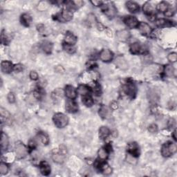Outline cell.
<instances>
[{"instance_id": "f6af8a7d", "label": "cell", "mask_w": 177, "mask_h": 177, "mask_svg": "<svg viewBox=\"0 0 177 177\" xmlns=\"http://www.w3.org/2000/svg\"><path fill=\"white\" fill-rule=\"evenodd\" d=\"M174 10H172V9H168V11L165 12V16L166 17H172L174 16Z\"/></svg>"}, {"instance_id": "816d5d0a", "label": "cell", "mask_w": 177, "mask_h": 177, "mask_svg": "<svg viewBox=\"0 0 177 177\" xmlns=\"http://www.w3.org/2000/svg\"><path fill=\"white\" fill-rule=\"evenodd\" d=\"M176 130L174 131V132H173V135H172V136H173V138H174V140H176Z\"/></svg>"}, {"instance_id": "d6986e66", "label": "cell", "mask_w": 177, "mask_h": 177, "mask_svg": "<svg viewBox=\"0 0 177 177\" xmlns=\"http://www.w3.org/2000/svg\"><path fill=\"white\" fill-rule=\"evenodd\" d=\"M9 145V139L6 134L2 132L1 136V148L2 151L6 150Z\"/></svg>"}, {"instance_id": "5bb4252c", "label": "cell", "mask_w": 177, "mask_h": 177, "mask_svg": "<svg viewBox=\"0 0 177 177\" xmlns=\"http://www.w3.org/2000/svg\"><path fill=\"white\" fill-rule=\"evenodd\" d=\"M1 70L4 73H10L12 70H13L12 63L7 60L2 61L1 63Z\"/></svg>"}, {"instance_id": "5b68a950", "label": "cell", "mask_w": 177, "mask_h": 177, "mask_svg": "<svg viewBox=\"0 0 177 177\" xmlns=\"http://www.w3.org/2000/svg\"><path fill=\"white\" fill-rule=\"evenodd\" d=\"M100 59L102 60V62H109L111 60H112L113 55L112 52L109 49H102L100 53Z\"/></svg>"}, {"instance_id": "681fc988", "label": "cell", "mask_w": 177, "mask_h": 177, "mask_svg": "<svg viewBox=\"0 0 177 177\" xmlns=\"http://www.w3.org/2000/svg\"><path fill=\"white\" fill-rule=\"evenodd\" d=\"M111 107H112V108L113 109H116L118 107V104L116 102H112V105H111Z\"/></svg>"}, {"instance_id": "ac0fdd59", "label": "cell", "mask_w": 177, "mask_h": 177, "mask_svg": "<svg viewBox=\"0 0 177 177\" xmlns=\"http://www.w3.org/2000/svg\"><path fill=\"white\" fill-rule=\"evenodd\" d=\"M156 24L159 28H165L172 26V22L165 19H158L156 21Z\"/></svg>"}, {"instance_id": "30bf717a", "label": "cell", "mask_w": 177, "mask_h": 177, "mask_svg": "<svg viewBox=\"0 0 177 177\" xmlns=\"http://www.w3.org/2000/svg\"><path fill=\"white\" fill-rule=\"evenodd\" d=\"M126 94L131 98H134L136 93V87L133 83H127L124 87Z\"/></svg>"}, {"instance_id": "f35d334b", "label": "cell", "mask_w": 177, "mask_h": 177, "mask_svg": "<svg viewBox=\"0 0 177 177\" xmlns=\"http://www.w3.org/2000/svg\"><path fill=\"white\" fill-rule=\"evenodd\" d=\"M148 130L150 132L154 134L156 133L158 131V126L155 125V124H151L148 127Z\"/></svg>"}, {"instance_id": "9a60e30c", "label": "cell", "mask_w": 177, "mask_h": 177, "mask_svg": "<svg viewBox=\"0 0 177 177\" xmlns=\"http://www.w3.org/2000/svg\"><path fill=\"white\" fill-rule=\"evenodd\" d=\"M40 169L41 173L44 176H49L50 174V171H51V169H50V166L47 162L43 161L40 163Z\"/></svg>"}, {"instance_id": "277c9868", "label": "cell", "mask_w": 177, "mask_h": 177, "mask_svg": "<svg viewBox=\"0 0 177 177\" xmlns=\"http://www.w3.org/2000/svg\"><path fill=\"white\" fill-rule=\"evenodd\" d=\"M124 23L126 24V26H128L130 29H134V28L138 27V20L137 18L134 16H126L123 19Z\"/></svg>"}, {"instance_id": "6da1fadb", "label": "cell", "mask_w": 177, "mask_h": 177, "mask_svg": "<svg viewBox=\"0 0 177 177\" xmlns=\"http://www.w3.org/2000/svg\"><path fill=\"white\" fill-rule=\"evenodd\" d=\"M177 148L175 143L172 142H168L163 144L161 148V154L165 158L170 157L176 153Z\"/></svg>"}, {"instance_id": "2e32d148", "label": "cell", "mask_w": 177, "mask_h": 177, "mask_svg": "<svg viewBox=\"0 0 177 177\" xmlns=\"http://www.w3.org/2000/svg\"><path fill=\"white\" fill-rule=\"evenodd\" d=\"M60 20L63 22L71 21L73 18V13L70 10H64L60 16Z\"/></svg>"}, {"instance_id": "4fadbf2b", "label": "cell", "mask_w": 177, "mask_h": 177, "mask_svg": "<svg viewBox=\"0 0 177 177\" xmlns=\"http://www.w3.org/2000/svg\"><path fill=\"white\" fill-rule=\"evenodd\" d=\"M66 110L69 113H75L78 110V106L74 100H69L66 102Z\"/></svg>"}, {"instance_id": "74e56055", "label": "cell", "mask_w": 177, "mask_h": 177, "mask_svg": "<svg viewBox=\"0 0 177 177\" xmlns=\"http://www.w3.org/2000/svg\"><path fill=\"white\" fill-rule=\"evenodd\" d=\"M168 59L170 62L174 63L177 61V54L176 53H171L168 56Z\"/></svg>"}, {"instance_id": "484cf974", "label": "cell", "mask_w": 177, "mask_h": 177, "mask_svg": "<svg viewBox=\"0 0 177 177\" xmlns=\"http://www.w3.org/2000/svg\"><path fill=\"white\" fill-rule=\"evenodd\" d=\"M110 130L107 127H105L102 126L101 127L99 130V137L101 139H105L107 138L110 134Z\"/></svg>"}, {"instance_id": "cb8c5ba5", "label": "cell", "mask_w": 177, "mask_h": 177, "mask_svg": "<svg viewBox=\"0 0 177 177\" xmlns=\"http://www.w3.org/2000/svg\"><path fill=\"white\" fill-rule=\"evenodd\" d=\"M32 18L31 16L28 13H24L21 16V22L24 26H29L31 24Z\"/></svg>"}, {"instance_id": "d4e9b609", "label": "cell", "mask_w": 177, "mask_h": 177, "mask_svg": "<svg viewBox=\"0 0 177 177\" xmlns=\"http://www.w3.org/2000/svg\"><path fill=\"white\" fill-rule=\"evenodd\" d=\"M128 151L131 155L134 156V157H138L139 156V149L138 145L136 143L130 144Z\"/></svg>"}, {"instance_id": "836d02e7", "label": "cell", "mask_w": 177, "mask_h": 177, "mask_svg": "<svg viewBox=\"0 0 177 177\" xmlns=\"http://www.w3.org/2000/svg\"><path fill=\"white\" fill-rule=\"evenodd\" d=\"M78 92L79 93L80 95H82V96H85V95H88V93H89V88L86 85H80L79 87L78 88Z\"/></svg>"}, {"instance_id": "b9f144b4", "label": "cell", "mask_w": 177, "mask_h": 177, "mask_svg": "<svg viewBox=\"0 0 177 177\" xmlns=\"http://www.w3.org/2000/svg\"><path fill=\"white\" fill-rule=\"evenodd\" d=\"M71 3L73 5V7H76V8H80V7H81L83 4H84V2H83L82 1H80V0H78V1H73Z\"/></svg>"}, {"instance_id": "c3c4849f", "label": "cell", "mask_w": 177, "mask_h": 177, "mask_svg": "<svg viewBox=\"0 0 177 177\" xmlns=\"http://www.w3.org/2000/svg\"><path fill=\"white\" fill-rule=\"evenodd\" d=\"M88 20H89L91 22H94L95 21V16H93V15H92V14L89 15V17H88Z\"/></svg>"}, {"instance_id": "ffe728a7", "label": "cell", "mask_w": 177, "mask_h": 177, "mask_svg": "<svg viewBox=\"0 0 177 177\" xmlns=\"http://www.w3.org/2000/svg\"><path fill=\"white\" fill-rule=\"evenodd\" d=\"M126 6L131 12H136L139 11V5L134 2H127L126 3Z\"/></svg>"}, {"instance_id": "ee69618b", "label": "cell", "mask_w": 177, "mask_h": 177, "mask_svg": "<svg viewBox=\"0 0 177 177\" xmlns=\"http://www.w3.org/2000/svg\"><path fill=\"white\" fill-rule=\"evenodd\" d=\"M168 126L170 128H173L176 126V121L174 119V118H171V119H169V122H168Z\"/></svg>"}, {"instance_id": "60d3db41", "label": "cell", "mask_w": 177, "mask_h": 177, "mask_svg": "<svg viewBox=\"0 0 177 177\" xmlns=\"http://www.w3.org/2000/svg\"><path fill=\"white\" fill-rule=\"evenodd\" d=\"M29 76L31 78V79L33 80H37L38 79V74H37V73L36 71H31L29 74Z\"/></svg>"}, {"instance_id": "7bdbcfd3", "label": "cell", "mask_w": 177, "mask_h": 177, "mask_svg": "<svg viewBox=\"0 0 177 177\" xmlns=\"http://www.w3.org/2000/svg\"><path fill=\"white\" fill-rule=\"evenodd\" d=\"M13 70L16 73H19V72L22 71V70H23V67H22V65L20 64H16L13 67Z\"/></svg>"}, {"instance_id": "7402d4cb", "label": "cell", "mask_w": 177, "mask_h": 177, "mask_svg": "<svg viewBox=\"0 0 177 177\" xmlns=\"http://www.w3.org/2000/svg\"><path fill=\"white\" fill-rule=\"evenodd\" d=\"M42 49L45 54H50L53 49V44L49 41H44L42 44Z\"/></svg>"}, {"instance_id": "7a4b0ae2", "label": "cell", "mask_w": 177, "mask_h": 177, "mask_svg": "<svg viewBox=\"0 0 177 177\" xmlns=\"http://www.w3.org/2000/svg\"><path fill=\"white\" fill-rule=\"evenodd\" d=\"M55 125L58 128H64L69 123V118L62 113H55L53 118Z\"/></svg>"}, {"instance_id": "44dd1931", "label": "cell", "mask_w": 177, "mask_h": 177, "mask_svg": "<svg viewBox=\"0 0 177 177\" xmlns=\"http://www.w3.org/2000/svg\"><path fill=\"white\" fill-rule=\"evenodd\" d=\"M37 138H38L40 142L44 145H47L49 143V136L44 132L38 133V134H37Z\"/></svg>"}, {"instance_id": "52a82bcc", "label": "cell", "mask_w": 177, "mask_h": 177, "mask_svg": "<svg viewBox=\"0 0 177 177\" xmlns=\"http://www.w3.org/2000/svg\"><path fill=\"white\" fill-rule=\"evenodd\" d=\"M115 64L116 67H118L119 69L122 70H126L128 69V63L127 60L125 59V57L119 55L116 58Z\"/></svg>"}, {"instance_id": "603a6c76", "label": "cell", "mask_w": 177, "mask_h": 177, "mask_svg": "<svg viewBox=\"0 0 177 177\" xmlns=\"http://www.w3.org/2000/svg\"><path fill=\"white\" fill-rule=\"evenodd\" d=\"M99 115L101 118H107L110 115V110L105 105H102L99 109Z\"/></svg>"}, {"instance_id": "1f68e13d", "label": "cell", "mask_w": 177, "mask_h": 177, "mask_svg": "<svg viewBox=\"0 0 177 177\" xmlns=\"http://www.w3.org/2000/svg\"><path fill=\"white\" fill-rule=\"evenodd\" d=\"M169 8V5L165 2H161L159 3L157 6H156V9H157L158 11L161 12H165L168 10Z\"/></svg>"}, {"instance_id": "e0dca14e", "label": "cell", "mask_w": 177, "mask_h": 177, "mask_svg": "<svg viewBox=\"0 0 177 177\" xmlns=\"http://www.w3.org/2000/svg\"><path fill=\"white\" fill-rule=\"evenodd\" d=\"M65 154H63L61 151H59L57 153H55L53 154L52 156V159L55 163H58V164H61L63 163L64 162L65 160Z\"/></svg>"}, {"instance_id": "7c38bea8", "label": "cell", "mask_w": 177, "mask_h": 177, "mask_svg": "<svg viewBox=\"0 0 177 177\" xmlns=\"http://www.w3.org/2000/svg\"><path fill=\"white\" fill-rule=\"evenodd\" d=\"M77 42V37L72 33L67 32L64 36V42L68 46H73Z\"/></svg>"}, {"instance_id": "ab89813d", "label": "cell", "mask_w": 177, "mask_h": 177, "mask_svg": "<svg viewBox=\"0 0 177 177\" xmlns=\"http://www.w3.org/2000/svg\"><path fill=\"white\" fill-rule=\"evenodd\" d=\"M7 99H8L9 102L10 103H14L16 102V96H15L14 93L12 92H10L8 95H7Z\"/></svg>"}, {"instance_id": "f907efd6", "label": "cell", "mask_w": 177, "mask_h": 177, "mask_svg": "<svg viewBox=\"0 0 177 177\" xmlns=\"http://www.w3.org/2000/svg\"><path fill=\"white\" fill-rule=\"evenodd\" d=\"M35 143L34 142V141H31V142L29 143V147L31 148H32V149H33L34 148H35Z\"/></svg>"}, {"instance_id": "9c48e42d", "label": "cell", "mask_w": 177, "mask_h": 177, "mask_svg": "<svg viewBox=\"0 0 177 177\" xmlns=\"http://www.w3.org/2000/svg\"><path fill=\"white\" fill-rule=\"evenodd\" d=\"M130 33L127 30H120L116 33V37L120 42H127L130 38Z\"/></svg>"}, {"instance_id": "3957f363", "label": "cell", "mask_w": 177, "mask_h": 177, "mask_svg": "<svg viewBox=\"0 0 177 177\" xmlns=\"http://www.w3.org/2000/svg\"><path fill=\"white\" fill-rule=\"evenodd\" d=\"M16 153L17 158H24L27 155L28 149L23 143L18 141L16 144Z\"/></svg>"}, {"instance_id": "8fae6325", "label": "cell", "mask_w": 177, "mask_h": 177, "mask_svg": "<svg viewBox=\"0 0 177 177\" xmlns=\"http://www.w3.org/2000/svg\"><path fill=\"white\" fill-rule=\"evenodd\" d=\"M102 10L105 12V13L107 15V16L109 17V18H112V17H114L116 13V10L115 7L110 4L103 5Z\"/></svg>"}, {"instance_id": "f1b7e54d", "label": "cell", "mask_w": 177, "mask_h": 177, "mask_svg": "<svg viewBox=\"0 0 177 177\" xmlns=\"http://www.w3.org/2000/svg\"><path fill=\"white\" fill-rule=\"evenodd\" d=\"M82 101L83 104H84L86 107H92L93 105V102H93V98L88 95L82 96Z\"/></svg>"}, {"instance_id": "e575fe53", "label": "cell", "mask_w": 177, "mask_h": 177, "mask_svg": "<svg viewBox=\"0 0 177 177\" xmlns=\"http://www.w3.org/2000/svg\"><path fill=\"white\" fill-rule=\"evenodd\" d=\"M98 157L100 160H106L108 157V152L107 150H106V148H100L98 150Z\"/></svg>"}, {"instance_id": "f546056e", "label": "cell", "mask_w": 177, "mask_h": 177, "mask_svg": "<svg viewBox=\"0 0 177 177\" xmlns=\"http://www.w3.org/2000/svg\"><path fill=\"white\" fill-rule=\"evenodd\" d=\"M141 46L138 42H134L130 46V51L133 54H138L141 52Z\"/></svg>"}, {"instance_id": "8d00e7d4", "label": "cell", "mask_w": 177, "mask_h": 177, "mask_svg": "<svg viewBox=\"0 0 177 177\" xmlns=\"http://www.w3.org/2000/svg\"><path fill=\"white\" fill-rule=\"evenodd\" d=\"M9 166L7 165V164L4 163H1L0 164V174L2 175H5L9 172Z\"/></svg>"}, {"instance_id": "4316f807", "label": "cell", "mask_w": 177, "mask_h": 177, "mask_svg": "<svg viewBox=\"0 0 177 177\" xmlns=\"http://www.w3.org/2000/svg\"><path fill=\"white\" fill-rule=\"evenodd\" d=\"M143 12L149 16L150 15L154 14V6L151 5L150 2H146V3L143 5Z\"/></svg>"}, {"instance_id": "bcb514c9", "label": "cell", "mask_w": 177, "mask_h": 177, "mask_svg": "<svg viewBox=\"0 0 177 177\" xmlns=\"http://www.w3.org/2000/svg\"><path fill=\"white\" fill-rule=\"evenodd\" d=\"M66 50H67L68 53H69V54H73V53L75 51V49H73L72 46H68V45H67Z\"/></svg>"}, {"instance_id": "d6a6232c", "label": "cell", "mask_w": 177, "mask_h": 177, "mask_svg": "<svg viewBox=\"0 0 177 177\" xmlns=\"http://www.w3.org/2000/svg\"><path fill=\"white\" fill-rule=\"evenodd\" d=\"M100 169H102V173L105 174V175H110L112 173V168H111V167L109 166L107 164L104 163V164H102V165H100Z\"/></svg>"}, {"instance_id": "d590c367", "label": "cell", "mask_w": 177, "mask_h": 177, "mask_svg": "<svg viewBox=\"0 0 177 177\" xmlns=\"http://www.w3.org/2000/svg\"><path fill=\"white\" fill-rule=\"evenodd\" d=\"M49 4L46 1H42L40 2L37 6V9L40 11H44L49 9Z\"/></svg>"}, {"instance_id": "83f0119b", "label": "cell", "mask_w": 177, "mask_h": 177, "mask_svg": "<svg viewBox=\"0 0 177 177\" xmlns=\"http://www.w3.org/2000/svg\"><path fill=\"white\" fill-rule=\"evenodd\" d=\"M174 73H175V70H174V68L172 65H166L165 68H164V73H165L167 77H173L174 75Z\"/></svg>"}, {"instance_id": "7dc6e473", "label": "cell", "mask_w": 177, "mask_h": 177, "mask_svg": "<svg viewBox=\"0 0 177 177\" xmlns=\"http://www.w3.org/2000/svg\"><path fill=\"white\" fill-rule=\"evenodd\" d=\"M91 2H92V4L93 5L96 6H100L101 5H102V2L101 1H92Z\"/></svg>"}, {"instance_id": "4dcf8cb0", "label": "cell", "mask_w": 177, "mask_h": 177, "mask_svg": "<svg viewBox=\"0 0 177 177\" xmlns=\"http://www.w3.org/2000/svg\"><path fill=\"white\" fill-rule=\"evenodd\" d=\"M0 113H1V119L2 122H4V121H8L10 118H11V114L8 112V111L4 109L3 108L0 109Z\"/></svg>"}, {"instance_id": "ba28073f", "label": "cell", "mask_w": 177, "mask_h": 177, "mask_svg": "<svg viewBox=\"0 0 177 177\" xmlns=\"http://www.w3.org/2000/svg\"><path fill=\"white\" fill-rule=\"evenodd\" d=\"M138 28L141 33L143 35H149L152 31L150 25L145 22H140L138 24Z\"/></svg>"}, {"instance_id": "8992f818", "label": "cell", "mask_w": 177, "mask_h": 177, "mask_svg": "<svg viewBox=\"0 0 177 177\" xmlns=\"http://www.w3.org/2000/svg\"><path fill=\"white\" fill-rule=\"evenodd\" d=\"M64 93L69 99L70 100H74L77 97V90L71 85H67L65 87Z\"/></svg>"}]
</instances>
